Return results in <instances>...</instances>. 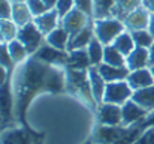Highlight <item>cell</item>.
I'll use <instances>...</instances> for the list:
<instances>
[{
	"mask_svg": "<svg viewBox=\"0 0 154 144\" xmlns=\"http://www.w3.org/2000/svg\"><path fill=\"white\" fill-rule=\"evenodd\" d=\"M15 101L17 122L26 126L24 114L33 98L41 93L66 92V66L50 65L30 56L24 63L17 65L11 74Z\"/></svg>",
	"mask_w": 154,
	"mask_h": 144,
	"instance_id": "6da1fadb",
	"label": "cell"
},
{
	"mask_svg": "<svg viewBox=\"0 0 154 144\" xmlns=\"http://www.w3.org/2000/svg\"><path fill=\"white\" fill-rule=\"evenodd\" d=\"M66 93L75 96L82 104H85L90 110L96 111L97 102L94 101V96L91 92L88 71L73 69V68L66 66Z\"/></svg>",
	"mask_w": 154,
	"mask_h": 144,
	"instance_id": "7a4b0ae2",
	"label": "cell"
},
{
	"mask_svg": "<svg viewBox=\"0 0 154 144\" xmlns=\"http://www.w3.org/2000/svg\"><path fill=\"white\" fill-rule=\"evenodd\" d=\"M94 38H97L103 45H111L120 33L126 30L124 23L115 17H105V18H93L91 20Z\"/></svg>",
	"mask_w": 154,
	"mask_h": 144,
	"instance_id": "3957f363",
	"label": "cell"
},
{
	"mask_svg": "<svg viewBox=\"0 0 154 144\" xmlns=\"http://www.w3.org/2000/svg\"><path fill=\"white\" fill-rule=\"evenodd\" d=\"M15 101L11 80L0 87V132L15 126Z\"/></svg>",
	"mask_w": 154,
	"mask_h": 144,
	"instance_id": "277c9868",
	"label": "cell"
},
{
	"mask_svg": "<svg viewBox=\"0 0 154 144\" xmlns=\"http://www.w3.org/2000/svg\"><path fill=\"white\" fill-rule=\"evenodd\" d=\"M17 39H20V41L26 45L27 51L30 53V56H33V54L39 50V47L45 42V35H44V33L38 29V26L32 21V23H29V24L20 27Z\"/></svg>",
	"mask_w": 154,
	"mask_h": 144,
	"instance_id": "5b68a950",
	"label": "cell"
},
{
	"mask_svg": "<svg viewBox=\"0 0 154 144\" xmlns=\"http://www.w3.org/2000/svg\"><path fill=\"white\" fill-rule=\"evenodd\" d=\"M132 95H133V89L130 87L127 80L108 83L105 95H103V102L115 104V105H123L124 102L132 99Z\"/></svg>",
	"mask_w": 154,
	"mask_h": 144,
	"instance_id": "8992f818",
	"label": "cell"
},
{
	"mask_svg": "<svg viewBox=\"0 0 154 144\" xmlns=\"http://www.w3.org/2000/svg\"><path fill=\"white\" fill-rule=\"evenodd\" d=\"M93 18H90L85 12L79 11L78 8H73L67 15H64L61 20H60V26L70 35L73 36L75 33L81 32L84 27H87L90 23H91Z\"/></svg>",
	"mask_w": 154,
	"mask_h": 144,
	"instance_id": "52a82bcc",
	"label": "cell"
},
{
	"mask_svg": "<svg viewBox=\"0 0 154 144\" xmlns=\"http://www.w3.org/2000/svg\"><path fill=\"white\" fill-rule=\"evenodd\" d=\"M96 119L99 125L106 126H118L123 122V114H121V105L115 104H108L102 102L96 108Z\"/></svg>",
	"mask_w": 154,
	"mask_h": 144,
	"instance_id": "ba28073f",
	"label": "cell"
},
{
	"mask_svg": "<svg viewBox=\"0 0 154 144\" xmlns=\"http://www.w3.org/2000/svg\"><path fill=\"white\" fill-rule=\"evenodd\" d=\"M0 144H36V138L26 126H12L0 132Z\"/></svg>",
	"mask_w": 154,
	"mask_h": 144,
	"instance_id": "9c48e42d",
	"label": "cell"
},
{
	"mask_svg": "<svg viewBox=\"0 0 154 144\" xmlns=\"http://www.w3.org/2000/svg\"><path fill=\"white\" fill-rule=\"evenodd\" d=\"M121 114H123L121 125L123 126H133V125H138V123L144 122V119L148 116V111L144 110L133 99H129L127 102H124L121 105Z\"/></svg>",
	"mask_w": 154,
	"mask_h": 144,
	"instance_id": "30bf717a",
	"label": "cell"
},
{
	"mask_svg": "<svg viewBox=\"0 0 154 144\" xmlns=\"http://www.w3.org/2000/svg\"><path fill=\"white\" fill-rule=\"evenodd\" d=\"M33 56L38 57L39 60L45 62V63L58 65V66H66L67 65V60H69V53L67 51H60L57 48L48 45L47 42H44Z\"/></svg>",
	"mask_w": 154,
	"mask_h": 144,
	"instance_id": "8fae6325",
	"label": "cell"
},
{
	"mask_svg": "<svg viewBox=\"0 0 154 144\" xmlns=\"http://www.w3.org/2000/svg\"><path fill=\"white\" fill-rule=\"evenodd\" d=\"M150 17H151V12L141 6L138 9H135L133 12H130L124 20V27L126 30L129 32H135V30H141V29H148V24H150Z\"/></svg>",
	"mask_w": 154,
	"mask_h": 144,
	"instance_id": "7c38bea8",
	"label": "cell"
},
{
	"mask_svg": "<svg viewBox=\"0 0 154 144\" xmlns=\"http://www.w3.org/2000/svg\"><path fill=\"white\" fill-rule=\"evenodd\" d=\"M127 83L130 84L133 92L139 90V89H144V87H148V86H153L154 77L150 66L142 68V69H136V71H130L129 75H127Z\"/></svg>",
	"mask_w": 154,
	"mask_h": 144,
	"instance_id": "4fadbf2b",
	"label": "cell"
},
{
	"mask_svg": "<svg viewBox=\"0 0 154 144\" xmlns=\"http://www.w3.org/2000/svg\"><path fill=\"white\" fill-rule=\"evenodd\" d=\"M148 66H150L148 48L135 47V50L129 56H126V68L129 71H136V69H142Z\"/></svg>",
	"mask_w": 154,
	"mask_h": 144,
	"instance_id": "5bb4252c",
	"label": "cell"
},
{
	"mask_svg": "<svg viewBox=\"0 0 154 144\" xmlns=\"http://www.w3.org/2000/svg\"><path fill=\"white\" fill-rule=\"evenodd\" d=\"M60 20L61 17L58 15V12L55 9H50L47 11L45 14L39 15V17H35L33 18V23L38 26V29L47 36L50 32H52L55 27L60 26Z\"/></svg>",
	"mask_w": 154,
	"mask_h": 144,
	"instance_id": "9a60e30c",
	"label": "cell"
},
{
	"mask_svg": "<svg viewBox=\"0 0 154 144\" xmlns=\"http://www.w3.org/2000/svg\"><path fill=\"white\" fill-rule=\"evenodd\" d=\"M88 80H90V86H91V92L94 96V101L99 104L103 102V95L106 90V81L103 80V77L100 75L97 66H90L88 68Z\"/></svg>",
	"mask_w": 154,
	"mask_h": 144,
	"instance_id": "2e32d148",
	"label": "cell"
},
{
	"mask_svg": "<svg viewBox=\"0 0 154 144\" xmlns=\"http://www.w3.org/2000/svg\"><path fill=\"white\" fill-rule=\"evenodd\" d=\"M93 38H94V32H93V26L90 23L81 32H78L73 36H70L69 45H67V53L69 51H73V50H85Z\"/></svg>",
	"mask_w": 154,
	"mask_h": 144,
	"instance_id": "e0dca14e",
	"label": "cell"
},
{
	"mask_svg": "<svg viewBox=\"0 0 154 144\" xmlns=\"http://www.w3.org/2000/svg\"><path fill=\"white\" fill-rule=\"evenodd\" d=\"M97 69H99L100 75L103 77V80L106 83L127 80V75L130 72L126 66H111V65H106V63H102L100 66H97Z\"/></svg>",
	"mask_w": 154,
	"mask_h": 144,
	"instance_id": "ac0fdd59",
	"label": "cell"
},
{
	"mask_svg": "<svg viewBox=\"0 0 154 144\" xmlns=\"http://www.w3.org/2000/svg\"><path fill=\"white\" fill-rule=\"evenodd\" d=\"M69 39H70V35L61 27H55L52 32H50L47 36H45V42L51 47L57 48L60 51H67V45H69Z\"/></svg>",
	"mask_w": 154,
	"mask_h": 144,
	"instance_id": "d6986e66",
	"label": "cell"
},
{
	"mask_svg": "<svg viewBox=\"0 0 154 144\" xmlns=\"http://www.w3.org/2000/svg\"><path fill=\"white\" fill-rule=\"evenodd\" d=\"M132 99L136 104H139L144 110H147L148 113L154 111V84L144 87V89H139V90H135L132 95Z\"/></svg>",
	"mask_w": 154,
	"mask_h": 144,
	"instance_id": "ffe728a7",
	"label": "cell"
},
{
	"mask_svg": "<svg viewBox=\"0 0 154 144\" xmlns=\"http://www.w3.org/2000/svg\"><path fill=\"white\" fill-rule=\"evenodd\" d=\"M33 15L29 9V6L26 3H14L12 5V14H11V20L18 26V27H23L29 23L33 21Z\"/></svg>",
	"mask_w": 154,
	"mask_h": 144,
	"instance_id": "44dd1931",
	"label": "cell"
},
{
	"mask_svg": "<svg viewBox=\"0 0 154 144\" xmlns=\"http://www.w3.org/2000/svg\"><path fill=\"white\" fill-rule=\"evenodd\" d=\"M142 6V0H115L114 9H112V17L118 20H124L130 12Z\"/></svg>",
	"mask_w": 154,
	"mask_h": 144,
	"instance_id": "7402d4cb",
	"label": "cell"
},
{
	"mask_svg": "<svg viewBox=\"0 0 154 144\" xmlns=\"http://www.w3.org/2000/svg\"><path fill=\"white\" fill-rule=\"evenodd\" d=\"M69 68H73V69H82V71H88V68L91 66V62H90V57L87 54V48L85 50H73V51H69V60H67V65Z\"/></svg>",
	"mask_w": 154,
	"mask_h": 144,
	"instance_id": "603a6c76",
	"label": "cell"
},
{
	"mask_svg": "<svg viewBox=\"0 0 154 144\" xmlns=\"http://www.w3.org/2000/svg\"><path fill=\"white\" fill-rule=\"evenodd\" d=\"M8 48H9V54H11L12 62L15 63V66L24 63L30 57V53L27 51L26 45L20 39H14V41L8 42Z\"/></svg>",
	"mask_w": 154,
	"mask_h": 144,
	"instance_id": "cb8c5ba5",
	"label": "cell"
},
{
	"mask_svg": "<svg viewBox=\"0 0 154 144\" xmlns=\"http://www.w3.org/2000/svg\"><path fill=\"white\" fill-rule=\"evenodd\" d=\"M112 45L117 48L124 57L126 56H129L133 50H135V41H133V38H132V33L129 32V30H124L123 33H120L118 36H117V39L112 42Z\"/></svg>",
	"mask_w": 154,
	"mask_h": 144,
	"instance_id": "d4e9b609",
	"label": "cell"
},
{
	"mask_svg": "<svg viewBox=\"0 0 154 144\" xmlns=\"http://www.w3.org/2000/svg\"><path fill=\"white\" fill-rule=\"evenodd\" d=\"M103 51H105V45L97 38H93L87 45V54L90 57L91 66H100L103 63Z\"/></svg>",
	"mask_w": 154,
	"mask_h": 144,
	"instance_id": "484cf974",
	"label": "cell"
},
{
	"mask_svg": "<svg viewBox=\"0 0 154 144\" xmlns=\"http://www.w3.org/2000/svg\"><path fill=\"white\" fill-rule=\"evenodd\" d=\"M103 63L111 65V66H126V57L114 47L112 44L111 45H105Z\"/></svg>",
	"mask_w": 154,
	"mask_h": 144,
	"instance_id": "4316f807",
	"label": "cell"
},
{
	"mask_svg": "<svg viewBox=\"0 0 154 144\" xmlns=\"http://www.w3.org/2000/svg\"><path fill=\"white\" fill-rule=\"evenodd\" d=\"M114 5H115V0H93V6H94V15H93V18L112 17Z\"/></svg>",
	"mask_w": 154,
	"mask_h": 144,
	"instance_id": "83f0119b",
	"label": "cell"
},
{
	"mask_svg": "<svg viewBox=\"0 0 154 144\" xmlns=\"http://www.w3.org/2000/svg\"><path fill=\"white\" fill-rule=\"evenodd\" d=\"M0 30H2V35H3V41L8 44V42L17 39L20 27L11 18H8V20H0Z\"/></svg>",
	"mask_w": 154,
	"mask_h": 144,
	"instance_id": "f1b7e54d",
	"label": "cell"
},
{
	"mask_svg": "<svg viewBox=\"0 0 154 144\" xmlns=\"http://www.w3.org/2000/svg\"><path fill=\"white\" fill-rule=\"evenodd\" d=\"M132 33V38L135 41V45L141 48H150L154 42V36L150 33L148 29H141V30H135V32H130Z\"/></svg>",
	"mask_w": 154,
	"mask_h": 144,
	"instance_id": "f546056e",
	"label": "cell"
},
{
	"mask_svg": "<svg viewBox=\"0 0 154 144\" xmlns=\"http://www.w3.org/2000/svg\"><path fill=\"white\" fill-rule=\"evenodd\" d=\"M0 65L5 66L8 71H14L15 68V63L12 62V57L9 54V48H8V44L6 42H0Z\"/></svg>",
	"mask_w": 154,
	"mask_h": 144,
	"instance_id": "4dcf8cb0",
	"label": "cell"
},
{
	"mask_svg": "<svg viewBox=\"0 0 154 144\" xmlns=\"http://www.w3.org/2000/svg\"><path fill=\"white\" fill-rule=\"evenodd\" d=\"M26 5L29 6L33 17H39L45 14L47 11H50V8L44 3V0H26Z\"/></svg>",
	"mask_w": 154,
	"mask_h": 144,
	"instance_id": "1f68e13d",
	"label": "cell"
},
{
	"mask_svg": "<svg viewBox=\"0 0 154 144\" xmlns=\"http://www.w3.org/2000/svg\"><path fill=\"white\" fill-rule=\"evenodd\" d=\"M75 8V0H57V5H55V11L58 12V15L63 18L64 15H67L72 9Z\"/></svg>",
	"mask_w": 154,
	"mask_h": 144,
	"instance_id": "d6a6232c",
	"label": "cell"
},
{
	"mask_svg": "<svg viewBox=\"0 0 154 144\" xmlns=\"http://www.w3.org/2000/svg\"><path fill=\"white\" fill-rule=\"evenodd\" d=\"M75 8H78L79 11L85 12L90 18H93V15H94L93 0H75Z\"/></svg>",
	"mask_w": 154,
	"mask_h": 144,
	"instance_id": "836d02e7",
	"label": "cell"
},
{
	"mask_svg": "<svg viewBox=\"0 0 154 144\" xmlns=\"http://www.w3.org/2000/svg\"><path fill=\"white\" fill-rule=\"evenodd\" d=\"M135 144H154V126L144 129Z\"/></svg>",
	"mask_w": 154,
	"mask_h": 144,
	"instance_id": "e575fe53",
	"label": "cell"
},
{
	"mask_svg": "<svg viewBox=\"0 0 154 144\" xmlns=\"http://www.w3.org/2000/svg\"><path fill=\"white\" fill-rule=\"evenodd\" d=\"M12 14V3L9 0H0V20L11 18Z\"/></svg>",
	"mask_w": 154,
	"mask_h": 144,
	"instance_id": "d590c367",
	"label": "cell"
},
{
	"mask_svg": "<svg viewBox=\"0 0 154 144\" xmlns=\"http://www.w3.org/2000/svg\"><path fill=\"white\" fill-rule=\"evenodd\" d=\"M11 71H8L5 66H2L0 65V87L3 86V84H6L9 80H11Z\"/></svg>",
	"mask_w": 154,
	"mask_h": 144,
	"instance_id": "8d00e7d4",
	"label": "cell"
},
{
	"mask_svg": "<svg viewBox=\"0 0 154 144\" xmlns=\"http://www.w3.org/2000/svg\"><path fill=\"white\" fill-rule=\"evenodd\" d=\"M141 125H142V128H144V129L154 126V111L148 113V116L144 119V122H141Z\"/></svg>",
	"mask_w": 154,
	"mask_h": 144,
	"instance_id": "74e56055",
	"label": "cell"
},
{
	"mask_svg": "<svg viewBox=\"0 0 154 144\" xmlns=\"http://www.w3.org/2000/svg\"><path fill=\"white\" fill-rule=\"evenodd\" d=\"M142 6L147 8L151 14H154V0H142Z\"/></svg>",
	"mask_w": 154,
	"mask_h": 144,
	"instance_id": "f35d334b",
	"label": "cell"
},
{
	"mask_svg": "<svg viewBox=\"0 0 154 144\" xmlns=\"http://www.w3.org/2000/svg\"><path fill=\"white\" fill-rule=\"evenodd\" d=\"M148 54H150V66H151V65H154V42L153 45L148 48Z\"/></svg>",
	"mask_w": 154,
	"mask_h": 144,
	"instance_id": "ab89813d",
	"label": "cell"
},
{
	"mask_svg": "<svg viewBox=\"0 0 154 144\" xmlns=\"http://www.w3.org/2000/svg\"><path fill=\"white\" fill-rule=\"evenodd\" d=\"M148 30H150V33L154 36V14H151V17H150V24H148Z\"/></svg>",
	"mask_w": 154,
	"mask_h": 144,
	"instance_id": "60d3db41",
	"label": "cell"
},
{
	"mask_svg": "<svg viewBox=\"0 0 154 144\" xmlns=\"http://www.w3.org/2000/svg\"><path fill=\"white\" fill-rule=\"evenodd\" d=\"M44 3H45L50 9H54L55 5H57V0H44Z\"/></svg>",
	"mask_w": 154,
	"mask_h": 144,
	"instance_id": "b9f144b4",
	"label": "cell"
},
{
	"mask_svg": "<svg viewBox=\"0 0 154 144\" xmlns=\"http://www.w3.org/2000/svg\"><path fill=\"white\" fill-rule=\"evenodd\" d=\"M9 2H11L12 5H14V3H26V0H9Z\"/></svg>",
	"mask_w": 154,
	"mask_h": 144,
	"instance_id": "7bdbcfd3",
	"label": "cell"
},
{
	"mask_svg": "<svg viewBox=\"0 0 154 144\" xmlns=\"http://www.w3.org/2000/svg\"><path fill=\"white\" fill-rule=\"evenodd\" d=\"M0 42H5V41H3V35H2V30H0Z\"/></svg>",
	"mask_w": 154,
	"mask_h": 144,
	"instance_id": "ee69618b",
	"label": "cell"
},
{
	"mask_svg": "<svg viewBox=\"0 0 154 144\" xmlns=\"http://www.w3.org/2000/svg\"><path fill=\"white\" fill-rule=\"evenodd\" d=\"M150 69H151V72H153V77H154V65H151V66H150Z\"/></svg>",
	"mask_w": 154,
	"mask_h": 144,
	"instance_id": "f6af8a7d",
	"label": "cell"
},
{
	"mask_svg": "<svg viewBox=\"0 0 154 144\" xmlns=\"http://www.w3.org/2000/svg\"><path fill=\"white\" fill-rule=\"evenodd\" d=\"M88 144H91V141H90V143H88Z\"/></svg>",
	"mask_w": 154,
	"mask_h": 144,
	"instance_id": "bcb514c9",
	"label": "cell"
}]
</instances>
